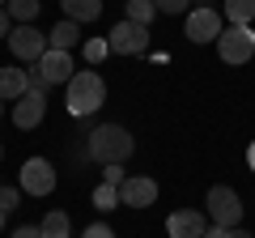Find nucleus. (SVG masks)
Wrapping results in <instances>:
<instances>
[{
  "mask_svg": "<svg viewBox=\"0 0 255 238\" xmlns=\"http://www.w3.org/2000/svg\"><path fill=\"white\" fill-rule=\"evenodd\" d=\"M85 153L102 166H124L128 157L136 153V140H132V132L124 123H94L85 132Z\"/></svg>",
  "mask_w": 255,
  "mask_h": 238,
  "instance_id": "1",
  "label": "nucleus"
},
{
  "mask_svg": "<svg viewBox=\"0 0 255 238\" xmlns=\"http://www.w3.org/2000/svg\"><path fill=\"white\" fill-rule=\"evenodd\" d=\"M107 102V81H102L94 68H77L73 81L64 85V107L73 119H90L94 111Z\"/></svg>",
  "mask_w": 255,
  "mask_h": 238,
  "instance_id": "2",
  "label": "nucleus"
},
{
  "mask_svg": "<svg viewBox=\"0 0 255 238\" xmlns=\"http://www.w3.org/2000/svg\"><path fill=\"white\" fill-rule=\"evenodd\" d=\"M204 217H209L213 226H226V230L243 226V200H238V192L230 183L209 187V196H204Z\"/></svg>",
  "mask_w": 255,
  "mask_h": 238,
  "instance_id": "3",
  "label": "nucleus"
},
{
  "mask_svg": "<svg viewBox=\"0 0 255 238\" xmlns=\"http://www.w3.org/2000/svg\"><path fill=\"white\" fill-rule=\"evenodd\" d=\"M17 187L21 196H51L55 192V166L47 157H26L17 174Z\"/></svg>",
  "mask_w": 255,
  "mask_h": 238,
  "instance_id": "4",
  "label": "nucleus"
},
{
  "mask_svg": "<svg viewBox=\"0 0 255 238\" xmlns=\"http://www.w3.org/2000/svg\"><path fill=\"white\" fill-rule=\"evenodd\" d=\"M217 55L226 64H247L255 55V30L251 26H226L217 38Z\"/></svg>",
  "mask_w": 255,
  "mask_h": 238,
  "instance_id": "5",
  "label": "nucleus"
},
{
  "mask_svg": "<svg viewBox=\"0 0 255 238\" xmlns=\"http://www.w3.org/2000/svg\"><path fill=\"white\" fill-rule=\"evenodd\" d=\"M107 47H111V55H145V51H149V26L124 17V21L107 34Z\"/></svg>",
  "mask_w": 255,
  "mask_h": 238,
  "instance_id": "6",
  "label": "nucleus"
},
{
  "mask_svg": "<svg viewBox=\"0 0 255 238\" xmlns=\"http://www.w3.org/2000/svg\"><path fill=\"white\" fill-rule=\"evenodd\" d=\"M9 51L17 55L21 64H38L43 51H47V34L34 30V26H13L9 30Z\"/></svg>",
  "mask_w": 255,
  "mask_h": 238,
  "instance_id": "7",
  "label": "nucleus"
},
{
  "mask_svg": "<svg viewBox=\"0 0 255 238\" xmlns=\"http://www.w3.org/2000/svg\"><path fill=\"white\" fill-rule=\"evenodd\" d=\"M221 30H226V17H221L217 9H191V13H187V30H183V34H187L191 43H217Z\"/></svg>",
  "mask_w": 255,
  "mask_h": 238,
  "instance_id": "8",
  "label": "nucleus"
},
{
  "mask_svg": "<svg viewBox=\"0 0 255 238\" xmlns=\"http://www.w3.org/2000/svg\"><path fill=\"white\" fill-rule=\"evenodd\" d=\"M34 73L43 77L47 85H68V81H73V73H77V64H73V55H68V51H55V47H47L43 60L34 64Z\"/></svg>",
  "mask_w": 255,
  "mask_h": 238,
  "instance_id": "9",
  "label": "nucleus"
},
{
  "mask_svg": "<svg viewBox=\"0 0 255 238\" xmlns=\"http://www.w3.org/2000/svg\"><path fill=\"white\" fill-rule=\"evenodd\" d=\"M119 204H128V209H149V204H157V183L149 174L124 179V183H119Z\"/></svg>",
  "mask_w": 255,
  "mask_h": 238,
  "instance_id": "10",
  "label": "nucleus"
},
{
  "mask_svg": "<svg viewBox=\"0 0 255 238\" xmlns=\"http://www.w3.org/2000/svg\"><path fill=\"white\" fill-rule=\"evenodd\" d=\"M209 230V217L200 209H179L166 217V238H204Z\"/></svg>",
  "mask_w": 255,
  "mask_h": 238,
  "instance_id": "11",
  "label": "nucleus"
},
{
  "mask_svg": "<svg viewBox=\"0 0 255 238\" xmlns=\"http://www.w3.org/2000/svg\"><path fill=\"white\" fill-rule=\"evenodd\" d=\"M43 115H47V98H38V94H21V98L13 102V123H17L21 132L38 128Z\"/></svg>",
  "mask_w": 255,
  "mask_h": 238,
  "instance_id": "12",
  "label": "nucleus"
},
{
  "mask_svg": "<svg viewBox=\"0 0 255 238\" xmlns=\"http://www.w3.org/2000/svg\"><path fill=\"white\" fill-rule=\"evenodd\" d=\"M81 43V26L77 21H55L51 30H47V47H55V51H73V47Z\"/></svg>",
  "mask_w": 255,
  "mask_h": 238,
  "instance_id": "13",
  "label": "nucleus"
},
{
  "mask_svg": "<svg viewBox=\"0 0 255 238\" xmlns=\"http://www.w3.org/2000/svg\"><path fill=\"white\" fill-rule=\"evenodd\" d=\"M30 68H0V102H17L26 94Z\"/></svg>",
  "mask_w": 255,
  "mask_h": 238,
  "instance_id": "14",
  "label": "nucleus"
},
{
  "mask_svg": "<svg viewBox=\"0 0 255 238\" xmlns=\"http://www.w3.org/2000/svg\"><path fill=\"white\" fill-rule=\"evenodd\" d=\"M60 9H64V17L68 21H98V13H102V0H60Z\"/></svg>",
  "mask_w": 255,
  "mask_h": 238,
  "instance_id": "15",
  "label": "nucleus"
},
{
  "mask_svg": "<svg viewBox=\"0 0 255 238\" xmlns=\"http://www.w3.org/2000/svg\"><path fill=\"white\" fill-rule=\"evenodd\" d=\"M221 17L230 26H251L255 21V0H221Z\"/></svg>",
  "mask_w": 255,
  "mask_h": 238,
  "instance_id": "16",
  "label": "nucleus"
},
{
  "mask_svg": "<svg viewBox=\"0 0 255 238\" xmlns=\"http://www.w3.org/2000/svg\"><path fill=\"white\" fill-rule=\"evenodd\" d=\"M4 9H9L13 26H34L38 9H43V0H9V4H4Z\"/></svg>",
  "mask_w": 255,
  "mask_h": 238,
  "instance_id": "17",
  "label": "nucleus"
},
{
  "mask_svg": "<svg viewBox=\"0 0 255 238\" xmlns=\"http://www.w3.org/2000/svg\"><path fill=\"white\" fill-rule=\"evenodd\" d=\"M38 230H43V238H68L73 234V226H68V213H60V209H51L43 221H38Z\"/></svg>",
  "mask_w": 255,
  "mask_h": 238,
  "instance_id": "18",
  "label": "nucleus"
},
{
  "mask_svg": "<svg viewBox=\"0 0 255 238\" xmlns=\"http://www.w3.org/2000/svg\"><path fill=\"white\" fill-rule=\"evenodd\" d=\"M94 209H102V213L119 209V187H111V183H98V187H94Z\"/></svg>",
  "mask_w": 255,
  "mask_h": 238,
  "instance_id": "19",
  "label": "nucleus"
},
{
  "mask_svg": "<svg viewBox=\"0 0 255 238\" xmlns=\"http://www.w3.org/2000/svg\"><path fill=\"white\" fill-rule=\"evenodd\" d=\"M153 17H157L153 0H128V21H140V26H149Z\"/></svg>",
  "mask_w": 255,
  "mask_h": 238,
  "instance_id": "20",
  "label": "nucleus"
},
{
  "mask_svg": "<svg viewBox=\"0 0 255 238\" xmlns=\"http://www.w3.org/2000/svg\"><path fill=\"white\" fill-rule=\"evenodd\" d=\"M107 55H111L107 38H85V60H90V68H94V64H102Z\"/></svg>",
  "mask_w": 255,
  "mask_h": 238,
  "instance_id": "21",
  "label": "nucleus"
},
{
  "mask_svg": "<svg viewBox=\"0 0 255 238\" xmlns=\"http://www.w3.org/2000/svg\"><path fill=\"white\" fill-rule=\"evenodd\" d=\"M21 204V187H0V213L9 217V213H17Z\"/></svg>",
  "mask_w": 255,
  "mask_h": 238,
  "instance_id": "22",
  "label": "nucleus"
},
{
  "mask_svg": "<svg viewBox=\"0 0 255 238\" xmlns=\"http://www.w3.org/2000/svg\"><path fill=\"white\" fill-rule=\"evenodd\" d=\"M191 0H153V9L157 13H187Z\"/></svg>",
  "mask_w": 255,
  "mask_h": 238,
  "instance_id": "23",
  "label": "nucleus"
},
{
  "mask_svg": "<svg viewBox=\"0 0 255 238\" xmlns=\"http://www.w3.org/2000/svg\"><path fill=\"white\" fill-rule=\"evenodd\" d=\"M102 183L119 187V183H124V166H102Z\"/></svg>",
  "mask_w": 255,
  "mask_h": 238,
  "instance_id": "24",
  "label": "nucleus"
},
{
  "mask_svg": "<svg viewBox=\"0 0 255 238\" xmlns=\"http://www.w3.org/2000/svg\"><path fill=\"white\" fill-rule=\"evenodd\" d=\"M81 238H115V230L98 221V226H85V230H81Z\"/></svg>",
  "mask_w": 255,
  "mask_h": 238,
  "instance_id": "25",
  "label": "nucleus"
},
{
  "mask_svg": "<svg viewBox=\"0 0 255 238\" xmlns=\"http://www.w3.org/2000/svg\"><path fill=\"white\" fill-rule=\"evenodd\" d=\"M9 238H43V230H38V226H17Z\"/></svg>",
  "mask_w": 255,
  "mask_h": 238,
  "instance_id": "26",
  "label": "nucleus"
},
{
  "mask_svg": "<svg viewBox=\"0 0 255 238\" xmlns=\"http://www.w3.org/2000/svg\"><path fill=\"white\" fill-rule=\"evenodd\" d=\"M9 30H13V17H9V9H0V38H9Z\"/></svg>",
  "mask_w": 255,
  "mask_h": 238,
  "instance_id": "27",
  "label": "nucleus"
},
{
  "mask_svg": "<svg viewBox=\"0 0 255 238\" xmlns=\"http://www.w3.org/2000/svg\"><path fill=\"white\" fill-rule=\"evenodd\" d=\"M204 238H230V230L226 226H209V230H204Z\"/></svg>",
  "mask_w": 255,
  "mask_h": 238,
  "instance_id": "28",
  "label": "nucleus"
},
{
  "mask_svg": "<svg viewBox=\"0 0 255 238\" xmlns=\"http://www.w3.org/2000/svg\"><path fill=\"white\" fill-rule=\"evenodd\" d=\"M230 238H255V234H251V230H243V226H234V230H230Z\"/></svg>",
  "mask_w": 255,
  "mask_h": 238,
  "instance_id": "29",
  "label": "nucleus"
},
{
  "mask_svg": "<svg viewBox=\"0 0 255 238\" xmlns=\"http://www.w3.org/2000/svg\"><path fill=\"white\" fill-rule=\"evenodd\" d=\"M247 166H251V170H255V140H251V145H247Z\"/></svg>",
  "mask_w": 255,
  "mask_h": 238,
  "instance_id": "30",
  "label": "nucleus"
},
{
  "mask_svg": "<svg viewBox=\"0 0 255 238\" xmlns=\"http://www.w3.org/2000/svg\"><path fill=\"white\" fill-rule=\"evenodd\" d=\"M196 9H213V0H196Z\"/></svg>",
  "mask_w": 255,
  "mask_h": 238,
  "instance_id": "31",
  "label": "nucleus"
},
{
  "mask_svg": "<svg viewBox=\"0 0 255 238\" xmlns=\"http://www.w3.org/2000/svg\"><path fill=\"white\" fill-rule=\"evenodd\" d=\"M0 234H4V213H0Z\"/></svg>",
  "mask_w": 255,
  "mask_h": 238,
  "instance_id": "32",
  "label": "nucleus"
},
{
  "mask_svg": "<svg viewBox=\"0 0 255 238\" xmlns=\"http://www.w3.org/2000/svg\"><path fill=\"white\" fill-rule=\"evenodd\" d=\"M0 119H4V102H0Z\"/></svg>",
  "mask_w": 255,
  "mask_h": 238,
  "instance_id": "33",
  "label": "nucleus"
},
{
  "mask_svg": "<svg viewBox=\"0 0 255 238\" xmlns=\"http://www.w3.org/2000/svg\"><path fill=\"white\" fill-rule=\"evenodd\" d=\"M4 4H9V0H0V9H4Z\"/></svg>",
  "mask_w": 255,
  "mask_h": 238,
  "instance_id": "34",
  "label": "nucleus"
},
{
  "mask_svg": "<svg viewBox=\"0 0 255 238\" xmlns=\"http://www.w3.org/2000/svg\"><path fill=\"white\" fill-rule=\"evenodd\" d=\"M0 157H4V145H0Z\"/></svg>",
  "mask_w": 255,
  "mask_h": 238,
  "instance_id": "35",
  "label": "nucleus"
},
{
  "mask_svg": "<svg viewBox=\"0 0 255 238\" xmlns=\"http://www.w3.org/2000/svg\"><path fill=\"white\" fill-rule=\"evenodd\" d=\"M0 187H4V183H0Z\"/></svg>",
  "mask_w": 255,
  "mask_h": 238,
  "instance_id": "36",
  "label": "nucleus"
}]
</instances>
